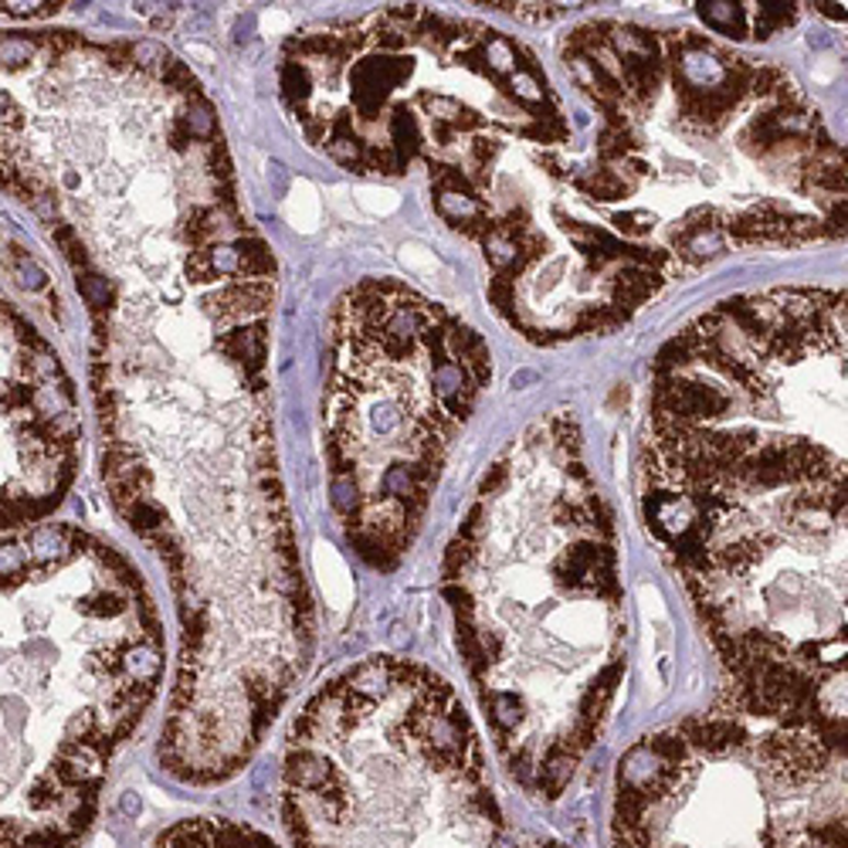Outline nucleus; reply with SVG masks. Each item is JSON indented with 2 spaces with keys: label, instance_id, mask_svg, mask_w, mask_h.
<instances>
[{
  "label": "nucleus",
  "instance_id": "obj_8",
  "mask_svg": "<svg viewBox=\"0 0 848 848\" xmlns=\"http://www.w3.org/2000/svg\"><path fill=\"white\" fill-rule=\"evenodd\" d=\"M153 848H282V845L249 822L197 815L163 828L153 838Z\"/></svg>",
  "mask_w": 848,
  "mask_h": 848
},
{
  "label": "nucleus",
  "instance_id": "obj_7",
  "mask_svg": "<svg viewBox=\"0 0 848 848\" xmlns=\"http://www.w3.org/2000/svg\"><path fill=\"white\" fill-rule=\"evenodd\" d=\"M82 458V408L51 340L0 286V537L65 503Z\"/></svg>",
  "mask_w": 848,
  "mask_h": 848
},
{
  "label": "nucleus",
  "instance_id": "obj_10",
  "mask_svg": "<svg viewBox=\"0 0 848 848\" xmlns=\"http://www.w3.org/2000/svg\"><path fill=\"white\" fill-rule=\"evenodd\" d=\"M699 18L706 21V27L717 31V34L747 38V27H750V8L747 4H733V0H706V4H699Z\"/></svg>",
  "mask_w": 848,
  "mask_h": 848
},
{
  "label": "nucleus",
  "instance_id": "obj_5",
  "mask_svg": "<svg viewBox=\"0 0 848 848\" xmlns=\"http://www.w3.org/2000/svg\"><path fill=\"white\" fill-rule=\"evenodd\" d=\"M489 374L482 336L401 282L367 278L336 302L323 458L333 516L367 568L394 571L414 547Z\"/></svg>",
  "mask_w": 848,
  "mask_h": 848
},
{
  "label": "nucleus",
  "instance_id": "obj_3",
  "mask_svg": "<svg viewBox=\"0 0 848 848\" xmlns=\"http://www.w3.org/2000/svg\"><path fill=\"white\" fill-rule=\"evenodd\" d=\"M442 594L503 764L557 801L605 733L628 639L611 513L568 414L537 421L485 472Z\"/></svg>",
  "mask_w": 848,
  "mask_h": 848
},
{
  "label": "nucleus",
  "instance_id": "obj_1",
  "mask_svg": "<svg viewBox=\"0 0 848 848\" xmlns=\"http://www.w3.org/2000/svg\"><path fill=\"white\" fill-rule=\"evenodd\" d=\"M0 191L89 309L105 492L181 618L167 720L265 733L316 618L272 428L275 259L215 105L157 42L0 31Z\"/></svg>",
  "mask_w": 848,
  "mask_h": 848
},
{
  "label": "nucleus",
  "instance_id": "obj_9",
  "mask_svg": "<svg viewBox=\"0 0 848 848\" xmlns=\"http://www.w3.org/2000/svg\"><path fill=\"white\" fill-rule=\"evenodd\" d=\"M92 835H76L61 825L27 815H0V848H85Z\"/></svg>",
  "mask_w": 848,
  "mask_h": 848
},
{
  "label": "nucleus",
  "instance_id": "obj_6",
  "mask_svg": "<svg viewBox=\"0 0 848 848\" xmlns=\"http://www.w3.org/2000/svg\"><path fill=\"white\" fill-rule=\"evenodd\" d=\"M611 848H845V740L720 710L618 760Z\"/></svg>",
  "mask_w": 848,
  "mask_h": 848
},
{
  "label": "nucleus",
  "instance_id": "obj_2",
  "mask_svg": "<svg viewBox=\"0 0 848 848\" xmlns=\"http://www.w3.org/2000/svg\"><path fill=\"white\" fill-rule=\"evenodd\" d=\"M642 506L730 710L845 740V293L726 299L658 353Z\"/></svg>",
  "mask_w": 848,
  "mask_h": 848
},
{
  "label": "nucleus",
  "instance_id": "obj_4",
  "mask_svg": "<svg viewBox=\"0 0 848 848\" xmlns=\"http://www.w3.org/2000/svg\"><path fill=\"white\" fill-rule=\"evenodd\" d=\"M278 815L293 848H568L509 822L458 692L394 655L306 699L282 747Z\"/></svg>",
  "mask_w": 848,
  "mask_h": 848
}]
</instances>
